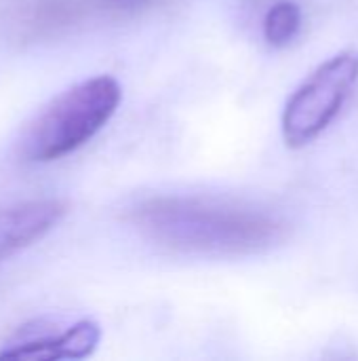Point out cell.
I'll list each match as a JSON object with an SVG mask.
<instances>
[{
    "label": "cell",
    "mask_w": 358,
    "mask_h": 361,
    "mask_svg": "<svg viewBox=\"0 0 358 361\" xmlns=\"http://www.w3.org/2000/svg\"><path fill=\"white\" fill-rule=\"evenodd\" d=\"M131 222L160 247L200 256L257 254L285 237L268 212L209 197H154L131 212Z\"/></svg>",
    "instance_id": "1"
},
{
    "label": "cell",
    "mask_w": 358,
    "mask_h": 361,
    "mask_svg": "<svg viewBox=\"0 0 358 361\" xmlns=\"http://www.w3.org/2000/svg\"><path fill=\"white\" fill-rule=\"evenodd\" d=\"M120 82L99 74L55 95L23 129L17 154L25 163L59 161L91 142L116 114Z\"/></svg>",
    "instance_id": "2"
},
{
    "label": "cell",
    "mask_w": 358,
    "mask_h": 361,
    "mask_svg": "<svg viewBox=\"0 0 358 361\" xmlns=\"http://www.w3.org/2000/svg\"><path fill=\"white\" fill-rule=\"evenodd\" d=\"M358 82V51H342L321 63L289 97L283 137L289 148L314 142L342 112Z\"/></svg>",
    "instance_id": "3"
},
{
    "label": "cell",
    "mask_w": 358,
    "mask_h": 361,
    "mask_svg": "<svg viewBox=\"0 0 358 361\" xmlns=\"http://www.w3.org/2000/svg\"><path fill=\"white\" fill-rule=\"evenodd\" d=\"M101 341V328L93 319L57 322L36 317L17 326L0 345V360H82Z\"/></svg>",
    "instance_id": "4"
},
{
    "label": "cell",
    "mask_w": 358,
    "mask_h": 361,
    "mask_svg": "<svg viewBox=\"0 0 358 361\" xmlns=\"http://www.w3.org/2000/svg\"><path fill=\"white\" fill-rule=\"evenodd\" d=\"M89 15L87 0H6L0 6V23L17 42L55 38Z\"/></svg>",
    "instance_id": "5"
},
{
    "label": "cell",
    "mask_w": 358,
    "mask_h": 361,
    "mask_svg": "<svg viewBox=\"0 0 358 361\" xmlns=\"http://www.w3.org/2000/svg\"><path fill=\"white\" fill-rule=\"evenodd\" d=\"M68 214L59 199L21 201L0 209V267L46 237Z\"/></svg>",
    "instance_id": "6"
},
{
    "label": "cell",
    "mask_w": 358,
    "mask_h": 361,
    "mask_svg": "<svg viewBox=\"0 0 358 361\" xmlns=\"http://www.w3.org/2000/svg\"><path fill=\"white\" fill-rule=\"evenodd\" d=\"M302 30V8L293 0H276L264 15L262 32L270 47L283 49L295 40Z\"/></svg>",
    "instance_id": "7"
},
{
    "label": "cell",
    "mask_w": 358,
    "mask_h": 361,
    "mask_svg": "<svg viewBox=\"0 0 358 361\" xmlns=\"http://www.w3.org/2000/svg\"><path fill=\"white\" fill-rule=\"evenodd\" d=\"M158 0H103V4L116 13H137Z\"/></svg>",
    "instance_id": "8"
}]
</instances>
